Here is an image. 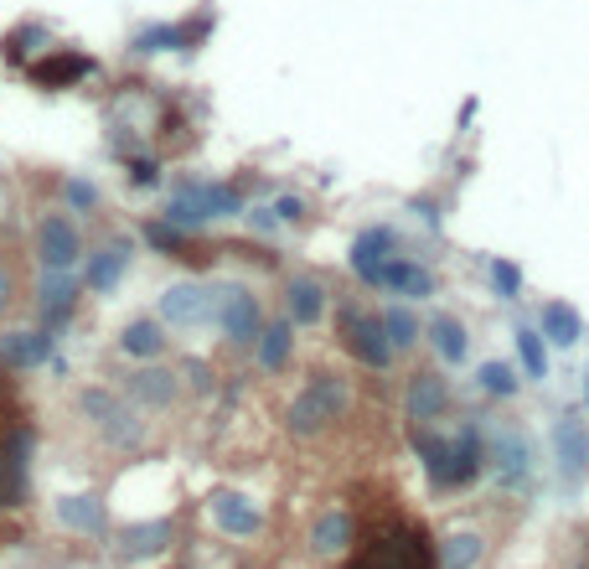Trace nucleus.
<instances>
[{"instance_id":"412c9836","label":"nucleus","mask_w":589,"mask_h":569,"mask_svg":"<svg viewBox=\"0 0 589 569\" xmlns=\"http://www.w3.org/2000/svg\"><path fill=\"white\" fill-rule=\"evenodd\" d=\"M119 352L124 357H161L166 352V321L161 316H135V321H124V332H119Z\"/></svg>"},{"instance_id":"aec40b11","label":"nucleus","mask_w":589,"mask_h":569,"mask_svg":"<svg viewBox=\"0 0 589 569\" xmlns=\"http://www.w3.org/2000/svg\"><path fill=\"white\" fill-rule=\"evenodd\" d=\"M378 290H393V296H419V301H429V296H435V275L399 254V259H388V265H383Z\"/></svg>"},{"instance_id":"1a4fd4ad","label":"nucleus","mask_w":589,"mask_h":569,"mask_svg":"<svg viewBox=\"0 0 589 569\" xmlns=\"http://www.w3.org/2000/svg\"><path fill=\"white\" fill-rule=\"evenodd\" d=\"M212 316H218V301H212L207 284L182 280V284H171V290H161V321L176 326V332H186V326H207Z\"/></svg>"},{"instance_id":"6e6552de","label":"nucleus","mask_w":589,"mask_h":569,"mask_svg":"<svg viewBox=\"0 0 589 569\" xmlns=\"http://www.w3.org/2000/svg\"><path fill=\"white\" fill-rule=\"evenodd\" d=\"M554 461H558L564 486L579 492V482L589 476V425H585V415H558L554 419Z\"/></svg>"},{"instance_id":"c756f323","label":"nucleus","mask_w":589,"mask_h":569,"mask_svg":"<svg viewBox=\"0 0 589 569\" xmlns=\"http://www.w3.org/2000/svg\"><path fill=\"white\" fill-rule=\"evenodd\" d=\"M383 332H388V342H393V352L419 347V316H414L408 305H388V311H383Z\"/></svg>"},{"instance_id":"b1692460","label":"nucleus","mask_w":589,"mask_h":569,"mask_svg":"<svg viewBox=\"0 0 589 569\" xmlns=\"http://www.w3.org/2000/svg\"><path fill=\"white\" fill-rule=\"evenodd\" d=\"M290 347H295V321H270L264 332H259V342H253V357H259V368L264 373H285L290 363Z\"/></svg>"},{"instance_id":"f257e3e1","label":"nucleus","mask_w":589,"mask_h":569,"mask_svg":"<svg viewBox=\"0 0 589 569\" xmlns=\"http://www.w3.org/2000/svg\"><path fill=\"white\" fill-rule=\"evenodd\" d=\"M347 404H352V394H347V384H341V373H310L305 378V388L290 399L285 409V430L301 440H316L320 430H331L341 415H347Z\"/></svg>"},{"instance_id":"2eb2a0df","label":"nucleus","mask_w":589,"mask_h":569,"mask_svg":"<svg viewBox=\"0 0 589 569\" xmlns=\"http://www.w3.org/2000/svg\"><path fill=\"white\" fill-rule=\"evenodd\" d=\"M445 409H450V384H445L439 373H414L404 388V415L414 419V425H435Z\"/></svg>"},{"instance_id":"f704fd0d","label":"nucleus","mask_w":589,"mask_h":569,"mask_svg":"<svg viewBox=\"0 0 589 569\" xmlns=\"http://www.w3.org/2000/svg\"><path fill=\"white\" fill-rule=\"evenodd\" d=\"M32 42H47V32H42V26H26V32H17V36H6V57H26V52H32Z\"/></svg>"},{"instance_id":"20e7f679","label":"nucleus","mask_w":589,"mask_h":569,"mask_svg":"<svg viewBox=\"0 0 589 569\" xmlns=\"http://www.w3.org/2000/svg\"><path fill=\"white\" fill-rule=\"evenodd\" d=\"M78 409H84L88 425H94V430H99L114 451H140V445H145V419L119 399L114 388H84Z\"/></svg>"},{"instance_id":"5701e85b","label":"nucleus","mask_w":589,"mask_h":569,"mask_svg":"<svg viewBox=\"0 0 589 569\" xmlns=\"http://www.w3.org/2000/svg\"><path fill=\"white\" fill-rule=\"evenodd\" d=\"M538 332L548 347H574V342L585 336V321H579V311H574L569 301H548L538 311Z\"/></svg>"},{"instance_id":"f03ea898","label":"nucleus","mask_w":589,"mask_h":569,"mask_svg":"<svg viewBox=\"0 0 589 569\" xmlns=\"http://www.w3.org/2000/svg\"><path fill=\"white\" fill-rule=\"evenodd\" d=\"M487 440V466L497 471V486L502 492H527L533 486V471H538V445L522 430L517 419H497L481 430Z\"/></svg>"},{"instance_id":"bb28decb","label":"nucleus","mask_w":589,"mask_h":569,"mask_svg":"<svg viewBox=\"0 0 589 569\" xmlns=\"http://www.w3.org/2000/svg\"><path fill=\"white\" fill-rule=\"evenodd\" d=\"M52 352V332H11L0 342V363L6 368H32Z\"/></svg>"},{"instance_id":"c85d7f7f","label":"nucleus","mask_w":589,"mask_h":569,"mask_svg":"<svg viewBox=\"0 0 589 569\" xmlns=\"http://www.w3.org/2000/svg\"><path fill=\"white\" fill-rule=\"evenodd\" d=\"M73 301H78V284H73L68 275H52L47 269V280H42V321H47V332L68 316Z\"/></svg>"},{"instance_id":"f3484780","label":"nucleus","mask_w":589,"mask_h":569,"mask_svg":"<svg viewBox=\"0 0 589 569\" xmlns=\"http://www.w3.org/2000/svg\"><path fill=\"white\" fill-rule=\"evenodd\" d=\"M26 455H32L26 430H17L0 445V507H21V497H26Z\"/></svg>"},{"instance_id":"9b49d317","label":"nucleus","mask_w":589,"mask_h":569,"mask_svg":"<svg viewBox=\"0 0 589 569\" xmlns=\"http://www.w3.org/2000/svg\"><path fill=\"white\" fill-rule=\"evenodd\" d=\"M228 332V342H238V347H253L259 342V332H264V311H259V296H249L243 284H233V290H222L218 296V316H212Z\"/></svg>"},{"instance_id":"f8f14e48","label":"nucleus","mask_w":589,"mask_h":569,"mask_svg":"<svg viewBox=\"0 0 589 569\" xmlns=\"http://www.w3.org/2000/svg\"><path fill=\"white\" fill-rule=\"evenodd\" d=\"M57 523L78 538H103L109 534V503H103L99 492H63L57 503H52Z\"/></svg>"},{"instance_id":"423d86ee","label":"nucleus","mask_w":589,"mask_h":569,"mask_svg":"<svg viewBox=\"0 0 589 569\" xmlns=\"http://www.w3.org/2000/svg\"><path fill=\"white\" fill-rule=\"evenodd\" d=\"M341 347L352 352L362 368H372V373H388L393 368V342H388V332H383V316H368V311H341Z\"/></svg>"},{"instance_id":"ea45409f","label":"nucleus","mask_w":589,"mask_h":569,"mask_svg":"<svg viewBox=\"0 0 589 569\" xmlns=\"http://www.w3.org/2000/svg\"><path fill=\"white\" fill-rule=\"evenodd\" d=\"M186 378H192V384H197V388H207V384H212V378H207V368H203V363H186Z\"/></svg>"},{"instance_id":"a878e982","label":"nucleus","mask_w":589,"mask_h":569,"mask_svg":"<svg viewBox=\"0 0 589 569\" xmlns=\"http://www.w3.org/2000/svg\"><path fill=\"white\" fill-rule=\"evenodd\" d=\"M130 394H135L140 404H151V409H171L176 394H182V384H176V373H166V368H140V373H130Z\"/></svg>"},{"instance_id":"a211bd4d","label":"nucleus","mask_w":589,"mask_h":569,"mask_svg":"<svg viewBox=\"0 0 589 569\" xmlns=\"http://www.w3.org/2000/svg\"><path fill=\"white\" fill-rule=\"evenodd\" d=\"M285 311L295 326H316V321L326 316V284H320L316 275H295V280L285 284Z\"/></svg>"},{"instance_id":"dca6fc26","label":"nucleus","mask_w":589,"mask_h":569,"mask_svg":"<svg viewBox=\"0 0 589 569\" xmlns=\"http://www.w3.org/2000/svg\"><path fill=\"white\" fill-rule=\"evenodd\" d=\"M171 518H145V523H130L124 534H119V559L124 565H145V559H155V554H166L171 549Z\"/></svg>"},{"instance_id":"c9c22d12","label":"nucleus","mask_w":589,"mask_h":569,"mask_svg":"<svg viewBox=\"0 0 589 569\" xmlns=\"http://www.w3.org/2000/svg\"><path fill=\"white\" fill-rule=\"evenodd\" d=\"M145 238H151L155 249H182V228H171V223H151V228H145Z\"/></svg>"},{"instance_id":"7c9ffc66","label":"nucleus","mask_w":589,"mask_h":569,"mask_svg":"<svg viewBox=\"0 0 589 569\" xmlns=\"http://www.w3.org/2000/svg\"><path fill=\"white\" fill-rule=\"evenodd\" d=\"M517 357L522 368H527V378H548V347H543V332H533V326H517Z\"/></svg>"},{"instance_id":"e433bc0d","label":"nucleus","mask_w":589,"mask_h":569,"mask_svg":"<svg viewBox=\"0 0 589 569\" xmlns=\"http://www.w3.org/2000/svg\"><path fill=\"white\" fill-rule=\"evenodd\" d=\"M11 305H17V275H11V265H0V321Z\"/></svg>"},{"instance_id":"4468645a","label":"nucleus","mask_w":589,"mask_h":569,"mask_svg":"<svg viewBox=\"0 0 589 569\" xmlns=\"http://www.w3.org/2000/svg\"><path fill=\"white\" fill-rule=\"evenodd\" d=\"M388 259H399V238H393V228H362L357 244H352V275L357 280L378 290V275H383Z\"/></svg>"},{"instance_id":"4c0bfd02","label":"nucleus","mask_w":589,"mask_h":569,"mask_svg":"<svg viewBox=\"0 0 589 569\" xmlns=\"http://www.w3.org/2000/svg\"><path fill=\"white\" fill-rule=\"evenodd\" d=\"M274 213H280V223H301L305 218V202L301 197H280V202H274Z\"/></svg>"},{"instance_id":"0eeeda50","label":"nucleus","mask_w":589,"mask_h":569,"mask_svg":"<svg viewBox=\"0 0 589 569\" xmlns=\"http://www.w3.org/2000/svg\"><path fill=\"white\" fill-rule=\"evenodd\" d=\"M36 259L52 275H68L84 259V234H78V223L68 213H47V218L36 223Z\"/></svg>"},{"instance_id":"cd10ccee","label":"nucleus","mask_w":589,"mask_h":569,"mask_svg":"<svg viewBox=\"0 0 589 569\" xmlns=\"http://www.w3.org/2000/svg\"><path fill=\"white\" fill-rule=\"evenodd\" d=\"M429 342H435L439 352V363H466V352H471V336H466V321H455V316H435L429 321Z\"/></svg>"},{"instance_id":"79ce46f5","label":"nucleus","mask_w":589,"mask_h":569,"mask_svg":"<svg viewBox=\"0 0 589 569\" xmlns=\"http://www.w3.org/2000/svg\"><path fill=\"white\" fill-rule=\"evenodd\" d=\"M574 569H585V565H574Z\"/></svg>"},{"instance_id":"7ed1b4c3","label":"nucleus","mask_w":589,"mask_h":569,"mask_svg":"<svg viewBox=\"0 0 589 569\" xmlns=\"http://www.w3.org/2000/svg\"><path fill=\"white\" fill-rule=\"evenodd\" d=\"M347 569H439V554L419 528H393V534L362 544Z\"/></svg>"},{"instance_id":"4be33fe9","label":"nucleus","mask_w":589,"mask_h":569,"mask_svg":"<svg viewBox=\"0 0 589 569\" xmlns=\"http://www.w3.org/2000/svg\"><path fill=\"white\" fill-rule=\"evenodd\" d=\"M130 244H109V249H99V254H88V275H84V284L94 290V296H109L119 280H124V269H130Z\"/></svg>"},{"instance_id":"a19ab883","label":"nucleus","mask_w":589,"mask_h":569,"mask_svg":"<svg viewBox=\"0 0 589 569\" xmlns=\"http://www.w3.org/2000/svg\"><path fill=\"white\" fill-rule=\"evenodd\" d=\"M585 404H589V378H585Z\"/></svg>"},{"instance_id":"393cba45","label":"nucleus","mask_w":589,"mask_h":569,"mask_svg":"<svg viewBox=\"0 0 589 569\" xmlns=\"http://www.w3.org/2000/svg\"><path fill=\"white\" fill-rule=\"evenodd\" d=\"M88 57L84 52H52V57H42V63L32 67V84H42V88H68V84H78L88 73Z\"/></svg>"},{"instance_id":"72a5a7b5","label":"nucleus","mask_w":589,"mask_h":569,"mask_svg":"<svg viewBox=\"0 0 589 569\" xmlns=\"http://www.w3.org/2000/svg\"><path fill=\"white\" fill-rule=\"evenodd\" d=\"M68 207L73 213H94L99 207V186L84 182V176H68Z\"/></svg>"},{"instance_id":"2f4dec72","label":"nucleus","mask_w":589,"mask_h":569,"mask_svg":"<svg viewBox=\"0 0 589 569\" xmlns=\"http://www.w3.org/2000/svg\"><path fill=\"white\" fill-rule=\"evenodd\" d=\"M481 388L497 394V399H512V394H517V373H512V363H481Z\"/></svg>"},{"instance_id":"9d476101","label":"nucleus","mask_w":589,"mask_h":569,"mask_svg":"<svg viewBox=\"0 0 589 569\" xmlns=\"http://www.w3.org/2000/svg\"><path fill=\"white\" fill-rule=\"evenodd\" d=\"M207 507H212V523H218L228 538H259L264 534V507L253 503L249 492H238V486H218V492L207 497Z\"/></svg>"},{"instance_id":"6ab92c4d","label":"nucleus","mask_w":589,"mask_h":569,"mask_svg":"<svg viewBox=\"0 0 589 569\" xmlns=\"http://www.w3.org/2000/svg\"><path fill=\"white\" fill-rule=\"evenodd\" d=\"M439 569H476L487 559V534L481 528H450V534L435 544Z\"/></svg>"},{"instance_id":"ddd939ff","label":"nucleus","mask_w":589,"mask_h":569,"mask_svg":"<svg viewBox=\"0 0 589 569\" xmlns=\"http://www.w3.org/2000/svg\"><path fill=\"white\" fill-rule=\"evenodd\" d=\"M357 544V523L347 507H320L310 523V554L316 559H347Z\"/></svg>"},{"instance_id":"39448f33","label":"nucleus","mask_w":589,"mask_h":569,"mask_svg":"<svg viewBox=\"0 0 589 569\" xmlns=\"http://www.w3.org/2000/svg\"><path fill=\"white\" fill-rule=\"evenodd\" d=\"M233 213H243V197L222 182H192L166 202V223L182 228V234L186 228H203V223H212V218H233Z\"/></svg>"},{"instance_id":"473e14b6","label":"nucleus","mask_w":589,"mask_h":569,"mask_svg":"<svg viewBox=\"0 0 589 569\" xmlns=\"http://www.w3.org/2000/svg\"><path fill=\"white\" fill-rule=\"evenodd\" d=\"M491 284H497V296H502V301H517L522 269L512 265V259H491Z\"/></svg>"},{"instance_id":"58836bf2","label":"nucleus","mask_w":589,"mask_h":569,"mask_svg":"<svg viewBox=\"0 0 589 569\" xmlns=\"http://www.w3.org/2000/svg\"><path fill=\"white\" fill-rule=\"evenodd\" d=\"M130 171H135V186H155V161H151V155L130 161Z\"/></svg>"}]
</instances>
